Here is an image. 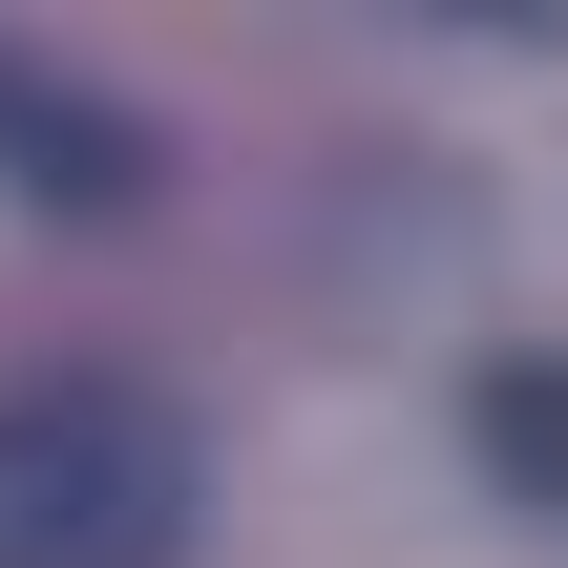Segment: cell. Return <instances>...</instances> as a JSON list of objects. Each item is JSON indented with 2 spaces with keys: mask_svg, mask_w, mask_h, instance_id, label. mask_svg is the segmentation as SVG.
Segmentation results:
<instances>
[{
  "mask_svg": "<svg viewBox=\"0 0 568 568\" xmlns=\"http://www.w3.org/2000/svg\"><path fill=\"white\" fill-rule=\"evenodd\" d=\"M148 169H169V148H148L105 84H63L42 42H0V190H21V211H148Z\"/></svg>",
  "mask_w": 568,
  "mask_h": 568,
  "instance_id": "2",
  "label": "cell"
},
{
  "mask_svg": "<svg viewBox=\"0 0 568 568\" xmlns=\"http://www.w3.org/2000/svg\"><path fill=\"white\" fill-rule=\"evenodd\" d=\"M190 527H211V443L148 379L105 358L0 379V568H190Z\"/></svg>",
  "mask_w": 568,
  "mask_h": 568,
  "instance_id": "1",
  "label": "cell"
},
{
  "mask_svg": "<svg viewBox=\"0 0 568 568\" xmlns=\"http://www.w3.org/2000/svg\"><path fill=\"white\" fill-rule=\"evenodd\" d=\"M485 443H506V464L568 506V379H485Z\"/></svg>",
  "mask_w": 568,
  "mask_h": 568,
  "instance_id": "3",
  "label": "cell"
}]
</instances>
